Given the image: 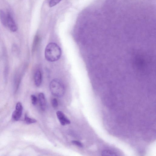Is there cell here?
<instances>
[{"mask_svg": "<svg viewBox=\"0 0 156 156\" xmlns=\"http://www.w3.org/2000/svg\"><path fill=\"white\" fill-rule=\"evenodd\" d=\"M61 54L60 47L55 43H50L45 48V57L49 61L53 62L57 61L60 58Z\"/></svg>", "mask_w": 156, "mask_h": 156, "instance_id": "cell-1", "label": "cell"}, {"mask_svg": "<svg viewBox=\"0 0 156 156\" xmlns=\"http://www.w3.org/2000/svg\"><path fill=\"white\" fill-rule=\"evenodd\" d=\"M50 90L54 96L58 97L62 96L65 92V88L62 83L58 79H54L50 84Z\"/></svg>", "mask_w": 156, "mask_h": 156, "instance_id": "cell-2", "label": "cell"}, {"mask_svg": "<svg viewBox=\"0 0 156 156\" xmlns=\"http://www.w3.org/2000/svg\"><path fill=\"white\" fill-rule=\"evenodd\" d=\"M22 72L21 73V71L18 70L16 72L14 77L13 80V87L14 92L16 93L19 89V86L21 83L22 77Z\"/></svg>", "mask_w": 156, "mask_h": 156, "instance_id": "cell-3", "label": "cell"}, {"mask_svg": "<svg viewBox=\"0 0 156 156\" xmlns=\"http://www.w3.org/2000/svg\"><path fill=\"white\" fill-rule=\"evenodd\" d=\"M23 107L20 102H18L16 106V109L12 113V117L13 119L18 121L20 118L22 113Z\"/></svg>", "mask_w": 156, "mask_h": 156, "instance_id": "cell-4", "label": "cell"}, {"mask_svg": "<svg viewBox=\"0 0 156 156\" xmlns=\"http://www.w3.org/2000/svg\"><path fill=\"white\" fill-rule=\"evenodd\" d=\"M3 55L5 61V64L4 70V80L7 81L8 80L9 72V66L8 63V59L7 57V54L6 51L4 48L3 50Z\"/></svg>", "mask_w": 156, "mask_h": 156, "instance_id": "cell-5", "label": "cell"}, {"mask_svg": "<svg viewBox=\"0 0 156 156\" xmlns=\"http://www.w3.org/2000/svg\"><path fill=\"white\" fill-rule=\"evenodd\" d=\"M7 27L12 32H15L17 30L16 25L9 13L7 14Z\"/></svg>", "mask_w": 156, "mask_h": 156, "instance_id": "cell-6", "label": "cell"}, {"mask_svg": "<svg viewBox=\"0 0 156 156\" xmlns=\"http://www.w3.org/2000/svg\"><path fill=\"white\" fill-rule=\"evenodd\" d=\"M56 115L61 124L63 126L70 124V121L65 116L63 112L58 111L56 112Z\"/></svg>", "mask_w": 156, "mask_h": 156, "instance_id": "cell-7", "label": "cell"}, {"mask_svg": "<svg viewBox=\"0 0 156 156\" xmlns=\"http://www.w3.org/2000/svg\"><path fill=\"white\" fill-rule=\"evenodd\" d=\"M42 82V75L41 72L39 70H37L34 75V82L37 87H39Z\"/></svg>", "mask_w": 156, "mask_h": 156, "instance_id": "cell-8", "label": "cell"}, {"mask_svg": "<svg viewBox=\"0 0 156 156\" xmlns=\"http://www.w3.org/2000/svg\"><path fill=\"white\" fill-rule=\"evenodd\" d=\"M38 100L41 109L42 110H44L46 106V101L43 93H41L39 94Z\"/></svg>", "mask_w": 156, "mask_h": 156, "instance_id": "cell-9", "label": "cell"}, {"mask_svg": "<svg viewBox=\"0 0 156 156\" xmlns=\"http://www.w3.org/2000/svg\"><path fill=\"white\" fill-rule=\"evenodd\" d=\"M0 19L2 25L5 27H7V15H6L4 11L0 10Z\"/></svg>", "mask_w": 156, "mask_h": 156, "instance_id": "cell-10", "label": "cell"}, {"mask_svg": "<svg viewBox=\"0 0 156 156\" xmlns=\"http://www.w3.org/2000/svg\"><path fill=\"white\" fill-rule=\"evenodd\" d=\"M39 41V37L38 35L35 36L33 43L32 51L34 52L36 50Z\"/></svg>", "mask_w": 156, "mask_h": 156, "instance_id": "cell-11", "label": "cell"}, {"mask_svg": "<svg viewBox=\"0 0 156 156\" xmlns=\"http://www.w3.org/2000/svg\"><path fill=\"white\" fill-rule=\"evenodd\" d=\"M24 120L27 124H30L36 122L37 121L34 119L29 117L27 114H26L24 116Z\"/></svg>", "mask_w": 156, "mask_h": 156, "instance_id": "cell-12", "label": "cell"}, {"mask_svg": "<svg viewBox=\"0 0 156 156\" xmlns=\"http://www.w3.org/2000/svg\"><path fill=\"white\" fill-rule=\"evenodd\" d=\"M62 0H50L49 5L50 7H53L58 3Z\"/></svg>", "mask_w": 156, "mask_h": 156, "instance_id": "cell-13", "label": "cell"}, {"mask_svg": "<svg viewBox=\"0 0 156 156\" xmlns=\"http://www.w3.org/2000/svg\"><path fill=\"white\" fill-rule=\"evenodd\" d=\"M72 143L74 145H76L80 147H83V144L80 142L73 140L72 141Z\"/></svg>", "mask_w": 156, "mask_h": 156, "instance_id": "cell-14", "label": "cell"}, {"mask_svg": "<svg viewBox=\"0 0 156 156\" xmlns=\"http://www.w3.org/2000/svg\"><path fill=\"white\" fill-rule=\"evenodd\" d=\"M31 98L32 103L34 105L36 104L37 102V98L34 95H32L31 96Z\"/></svg>", "mask_w": 156, "mask_h": 156, "instance_id": "cell-15", "label": "cell"}, {"mask_svg": "<svg viewBox=\"0 0 156 156\" xmlns=\"http://www.w3.org/2000/svg\"><path fill=\"white\" fill-rule=\"evenodd\" d=\"M52 105L54 108H56L57 107L58 105V102L56 99L54 98L52 100Z\"/></svg>", "mask_w": 156, "mask_h": 156, "instance_id": "cell-16", "label": "cell"}]
</instances>
